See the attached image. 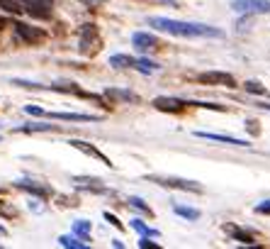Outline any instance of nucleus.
<instances>
[{"mask_svg":"<svg viewBox=\"0 0 270 249\" xmlns=\"http://www.w3.org/2000/svg\"><path fill=\"white\" fill-rule=\"evenodd\" d=\"M148 27H154L158 32L176 35V37H224V32L216 27L200 25V22H180V20L170 18H148Z\"/></svg>","mask_w":270,"mask_h":249,"instance_id":"1","label":"nucleus"},{"mask_svg":"<svg viewBox=\"0 0 270 249\" xmlns=\"http://www.w3.org/2000/svg\"><path fill=\"white\" fill-rule=\"evenodd\" d=\"M148 181L166 186V188H178V191H190V193H202L204 188L198 181H188V178H178V176H148Z\"/></svg>","mask_w":270,"mask_h":249,"instance_id":"2","label":"nucleus"},{"mask_svg":"<svg viewBox=\"0 0 270 249\" xmlns=\"http://www.w3.org/2000/svg\"><path fill=\"white\" fill-rule=\"evenodd\" d=\"M232 10L246 15H270V0H234Z\"/></svg>","mask_w":270,"mask_h":249,"instance_id":"3","label":"nucleus"},{"mask_svg":"<svg viewBox=\"0 0 270 249\" xmlns=\"http://www.w3.org/2000/svg\"><path fill=\"white\" fill-rule=\"evenodd\" d=\"M22 8L36 20L52 18L54 13V0H22Z\"/></svg>","mask_w":270,"mask_h":249,"instance_id":"4","label":"nucleus"},{"mask_svg":"<svg viewBox=\"0 0 270 249\" xmlns=\"http://www.w3.org/2000/svg\"><path fill=\"white\" fill-rule=\"evenodd\" d=\"M98 49H100L98 27L95 25H83V30H80V52L83 54H95Z\"/></svg>","mask_w":270,"mask_h":249,"instance_id":"5","label":"nucleus"},{"mask_svg":"<svg viewBox=\"0 0 270 249\" xmlns=\"http://www.w3.org/2000/svg\"><path fill=\"white\" fill-rule=\"evenodd\" d=\"M200 81L202 83H210V86H226V88H236V78L226 71H204L200 74Z\"/></svg>","mask_w":270,"mask_h":249,"instance_id":"6","label":"nucleus"},{"mask_svg":"<svg viewBox=\"0 0 270 249\" xmlns=\"http://www.w3.org/2000/svg\"><path fill=\"white\" fill-rule=\"evenodd\" d=\"M68 144H71L73 149H78V152H83V154H88V156H92V159H98V161H102V164L110 166V169H114V164L110 161V156H105L98 147H92V144L83 142V139H68Z\"/></svg>","mask_w":270,"mask_h":249,"instance_id":"7","label":"nucleus"},{"mask_svg":"<svg viewBox=\"0 0 270 249\" xmlns=\"http://www.w3.org/2000/svg\"><path fill=\"white\" fill-rule=\"evenodd\" d=\"M15 32H18V37H22L27 44H39V42L46 39V32H44V30L30 27V25H24V22H15Z\"/></svg>","mask_w":270,"mask_h":249,"instance_id":"8","label":"nucleus"},{"mask_svg":"<svg viewBox=\"0 0 270 249\" xmlns=\"http://www.w3.org/2000/svg\"><path fill=\"white\" fill-rule=\"evenodd\" d=\"M132 44L139 49V52H151V49H161V42L156 35L151 32H134L132 35Z\"/></svg>","mask_w":270,"mask_h":249,"instance_id":"9","label":"nucleus"},{"mask_svg":"<svg viewBox=\"0 0 270 249\" xmlns=\"http://www.w3.org/2000/svg\"><path fill=\"white\" fill-rule=\"evenodd\" d=\"M151 105H154L156 110H161V113H182V110H185V100H180V98H168V96L154 98Z\"/></svg>","mask_w":270,"mask_h":249,"instance_id":"10","label":"nucleus"},{"mask_svg":"<svg viewBox=\"0 0 270 249\" xmlns=\"http://www.w3.org/2000/svg\"><path fill=\"white\" fill-rule=\"evenodd\" d=\"M202 139H212V142H224V144H234V147H248L246 139H238V137H232V134H214V132H195Z\"/></svg>","mask_w":270,"mask_h":249,"instance_id":"11","label":"nucleus"},{"mask_svg":"<svg viewBox=\"0 0 270 249\" xmlns=\"http://www.w3.org/2000/svg\"><path fill=\"white\" fill-rule=\"evenodd\" d=\"M73 183L78 186V188H88V191H95V193H105V186H102V181L100 178H95V176H76L73 178Z\"/></svg>","mask_w":270,"mask_h":249,"instance_id":"12","label":"nucleus"},{"mask_svg":"<svg viewBox=\"0 0 270 249\" xmlns=\"http://www.w3.org/2000/svg\"><path fill=\"white\" fill-rule=\"evenodd\" d=\"M54 120H66V122H98V115H80V113H49Z\"/></svg>","mask_w":270,"mask_h":249,"instance_id":"13","label":"nucleus"},{"mask_svg":"<svg viewBox=\"0 0 270 249\" xmlns=\"http://www.w3.org/2000/svg\"><path fill=\"white\" fill-rule=\"evenodd\" d=\"M105 98L124 100V103H139V96H136V93H132V91H120V88H108V91H105Z\"/></svg>","mask_w":270,"mask_h":249,"instance_id":"14","label":"nucleus"},{"mask_svg":"<svg viewBox=\"0 0 270 249\" xmlns=\"http://www.w3.org/2000/svg\"><path fill=\"white\" fill-rule=\"evenodd\" d=\"M18 188H24V191L34 193V195H39V198H46V195L52 193L46 186H36V183H32V181H18Z\"/></svg>","mask_w":270,"mask_h":249,"instance_id":"15","label":"nucleus"},{"mask_svg":"<svg viewBox=\"0 0 270 249\" xmlns=\"http://www.w3.org/2000/svg\"><path fill=\"white\" fill-rule=\"evenodd\" d=\"M110 66H114V69H134V59L126 57V54H112Z\"/></svg>","mask_w":270,"mask_h":249,"instance_id":"16","label":"nucleus"},{"mask_svg":"<svg viewBox=\"0 0 270 249\" xmlns=\"http://www.w3.org/2000/svg\"><path fill=\"white\" fill-rule=\"evenodd\" d=\"M134 69H139L142 74H156L161 66L156 61H151V59H134Z\"/></svg>","mask_w":270,"mask_h":249,"instance_id":"17","label":"nucleus"},{"mask_svg":"<svg viewBox=\"0 0 270 249\" xmlns=\"http://www.w3.org/2000/svg\"><path fill=\"white\" fill-rule=\"evenodd\" d=\"M58 130L56 125H44V122H34V125H22L18 127V132H54Z\"/></svg>","mask_w":270,"mask_h":249,"instance_id":"18","label":"nucleus"},{"mask_svg":"<svg viewBox=\"0 0 270 249\" xmlns=\"http://www.w3.org/2000/svg\"><path fill=\"white\" fill-rule=\"evenodd\" d=\"M58 244H61V247H76V249H86V247H88L80 237H71V234H61V237H58Z\"/></svg>","mask_w":270,"mask_h":249,"instance_id":"19","label":"nucleus"},{"mask_svg":"<svg viewBox=\"0 0 270 249\" xmlns=\"http://www.w3.org/2000/svg\"><path fill=\"white\" fill-rule=\"evenodd\" d=\"M176 212L180 217H188V220H200V215H202L198 208H185V205H176Z\"/></svg>","mask_w":270,"mask_h":249,"instance_id":"20","label":"nucleus"},{"mask_svg":"<svg viewBox=\"0 0 270 249\" xmlns=\"http://www.w3.org/2000/svg\"><path fill=\"white\" fill-rule=\"evenodd\" d=\"M73 232H76L78 237H83V239L90 237V222L88 220H76V222H73Z\"/></svg>","mask_w":270,"mask_h":249,"instance_id":"21","label":"nucleus"},{"mask_svg":"<svg viewBox=\"0 0 270 249\" xmlns=\"http://www.w3.org/2000/svg\"><path fill=\"white\" fill-rule=\"evenodd\" d=\"M185 105H195V108H204V110H216V113H226L224 105H216V103H198V100H185Z\"/></svg>","mask_w":270,"mask_h":249,"instance_id":"22","label":"nucleus"},{"mask_svg":"<svg viewBox=\"0 0 270 249\" xmlns=\"http://www.w3.org/2000/svg\"><path fill=\"white\" fill-rule=\"evenodd\" d=\"M126 203H129V205H132V208H136V210L146 212V215H148V217H151V215H154V212H151V208H148V205H146V203H144V200H142V198H136V195H129V200H126Z\"/></svg>","mask_w":270,"mask_h":249,"instance_id":"23","label":"nucleus"},{"mask_svg":"<svg viewBox=\"0 0 270 249\" xmlns=\"http://www.w3.org/2000/svg\"><path fill=\"white\" fill-rule=\"evenodd\" d=\"M244 88H246L248 93H253V96H263V93H266V86H260L258 81H246Z\"/></svg>","mask_w":270,"mask_h":249,"instance_id":"24","label":"nucleus"},{"mask_svg":"<svg viewBox=\"0 0 270 249\" xmlns=\"http://www.w3.org/2000/svg\"><path fill=\"white\" fill-rule=\"evenodd\" d=\"M132 227H134V230L136 232H142V234H146V237H156V234H158V232L156 230H151V227H146L144 222H142V220H132Z\"/></svg>","mask_w":270,"mask_h":249,"instance_id":"25","label":"nucleus"},{"mask_svg":"<svg viewBox=\"0 0 270 249\" xmlns=\"http://www.w3.org/2000/svg\"><path fill=\"white\" fill-rule=\"evenodd\" d=\"M232 234H234V239L244 242V244H253V237L248 234V232H244V230H232Z\"/></svg>","mask_w":270,"mask_h":249,"instance_id":"26","label":"nucleus"},{"mask_svg":"<svg viewBox=\"0 0 270 249\" xmlns=\"http://www.w3.org/2000/svg\"><path fill=\"white\" fill-rule=\"evenodd\" d=\"M0 8H2L5 13H12V15H18L20 10H22L18 3H10V0H0Z\"/></svg>","mask_w":270,"mask_h":249,"instance_id":"27","label":"nucleus"},{"mask_svg":"<svg viewBox=\"0 0 270 249\" xmlns=\"http://www.w3.org/2000/svg\"><path fill=\"white\" fill-rule=\"evenodd\" d=\"M105 220H108L112 227H117V230H124V225H122V222H120V220H117V217H114L112 212H105Z\"/></svg>","mask_w":270,"mask_h":249,"instance_id":"28","label":"nucleus"},{"mask_svg":"<svg viewBox=\"0 0 270 249\" xmlns=\"http://www.w3.org/2000/svg\"><path fill=\"white\" fill-rule=\"evenodd\" d=\"M256 212H258V215H270V200L258 203V205H256Z\"/></svg>","mask_w":270,"mask_h":249,"instance_id":"29","label":"nucleus"},{"mask_svg":"<svg viewBox=\"0 0 270 249\" xmlns=\"http://www.w3.org/2000/svg\"><path fill=\"white\" fill-rule=\"evenodd\" d=\"M139 247H142V249H158V244H156V242H151V239L144 234V237L139 239Z\"/></svg>","mask_w":270,"mask_h":249,"instance_id":"30","label":"nucleus"},{"mask_svg":"<svg viewBox=\"0 0 270 249\" xmlns=\"http://www.w3.org/2000/svg\"><path fill=\"white\" fill-rule=\"evenodd\" d=\"M246 127H248V132H251V134H258V132H260L258 122H253V120H248V122H246Z\"/></svg>","mask_w":270,"mask_h":249,"instance_id":"31","label":"nucleus"},{"mask_svg":"<svg viewBox=\"0 0 270 249\" xmlns=\"http://www.w3.org/2000/svg\"><path fill=\"white\" fill-rule=\"evenodd\" d=\"M24 110H27L30 115H44V110H42V108H36V105H27Z\"/></svg>","mask_w":270,"mask_h":249,"instance_id":"32","label":"nucleus"},{"mask_svg":"<svg viewBox=\"0 0 270 249\" xmlns=\"http://www.w3.org/2000/svg\"><path fill=\"white\" fill-rule=\"evenodd\" d=\"M80 3H86V5H92V8H95V5H102L105 0H80Z\"/></svg>","mask_w":270,"mask_h":249,"instance_id":"33","label":"nucleus"},{"mask_svg":"<svg viewBox=\"0 0 270 249\" xmlns=\"http://www.w3.org/2000/svg\"><path fill=\"white\" fill-rule=\"evenodd\" d=\"M258 108H263V110H270V105H268V103H258Z\"/></svg>","mask_w":270,"mask_h":249,"instance_id":"34","label":"nucleus"},{"mask_svg":"<svg viewBox=\"0 0 270 249\" xmlns=\"http://www.w3.org/2000/svg\"><path fill=\"white\" fill-rule=\"evenodd\" d=\"M2 25H5V22H2V18H0V30H2Z\"/></svg>","mask_w":270,"mask_h":249,"instance_id":"35","label":"nucleus"},{"mask_svg":"<svg viewBox=\"0 0 270 249\" xmlns=\"http://www.w3.org/2000/svg\"><path fill=\"white\" fill-rule=\"evenodd\" d=\"M163 3H173V0H163ZM173 5H176V3H173Z\"/></svg>","mask_w":270,"mask_h":249,"instance_id":"36","label":"nucleus"}]
</instances>
